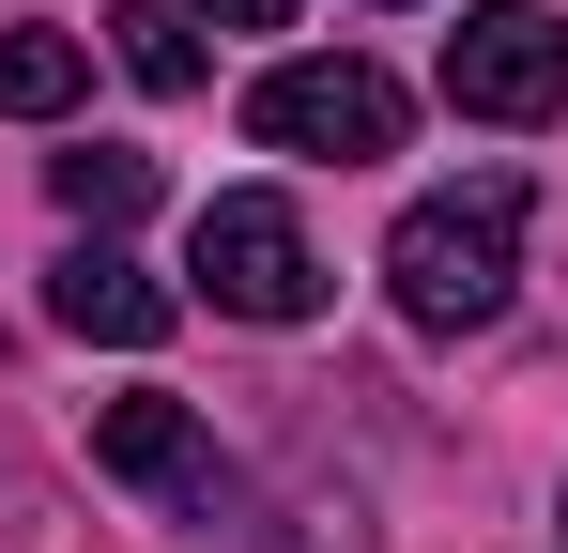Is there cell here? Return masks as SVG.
<instances>
[{
  "instance_id": "obj_1",
  "label": "cell",
  "mask_w": 568,
  "mask_h": 553,
  "mask_svg": "<svg viewBox=\"0 0 568 553\" xmlns=\"http://www.w3.org/2000/svg\"><path fill=\"white\" fill-rule=\"evenodd\" d=\"M523 276V170H476V184H430L399 231H384V292L430 323V339H476Z\"/></svg>"
},
{
  "instance_id": "obj_2",
  "label": "cell",
  "mask_w": 568,
  "mask_h": 553,
  "mask_svg": "<svg viewBox=\"0 0 568 553\" xmlns=\"http://www.w3.org/2000/svg\"><path fill=\"white\" fill-rule=\"evenodd\" d=\"M185 276L231 308V323H307V308H323V247H307V215H292L277 184H231V200H200Z\"/></svg>"
},
{
  "instance_id": "obj_3",
  "label": "cell",
  "mask_w": 568,
  "mask_h": 553,
  "mask_svg": "<svg viewBox=\"0 0 568 553\" xmlns=\"http://www.w3.org/2000/svg\"><path fill=\"white\" fill-rule=\"evenodd\" d=\"M399 78L384 62H277V78L246 92V139L262 154H307V170H369V154H399Z\"/></svg>"
},
{
  "instance_id": "obj_4",
  "label": "cell",
  "mask_w": 568,
  "mask_h": 553,
  "mask_svg": "<svg viewBox=\"0 0 568 553\" xmlns=\"http://www.w3.org/2000/svg\"><path fill=\"white\" fill-rule=\"evenodd\" d=\"M446 108L462 123H554L568 108V16L554 0H476L446 31Z\"/></svg>"
},
{
  "instance_id": "obj_5",
  "label": "cell",
  "mask_w": 568,
  "mask_h": 553,
  "mask_svg": "<svg viewBox=\"0 0 568 553\" xmlns=\"http://www.w3.org/2000/svg\"><path fill=\"white\" fill-rule=\"evenodd\" d=\"M47 323H62V339H108V354H154V339L185 323V292L139 276V262L93 231V247H62V276H47Z\"/></svg>"
},
{
  "instance_id": "obj_6",
  "label": "cell",
  "mask_w": 568,
  "mask_h": 553,
  "mask_svg": "<svg viewBox=\"0 0 568 553\" xmlns=\"http://www.w3.org/2000/svg\"><path fill=\"white\" fill-rule=\"evenodd\" d=\"M93 461L139 476V492H170V507H215L231 492V461H215V431H200L185 400H93Z\"/></svg>"
},
{
  "instance_id": "obj_7",
  "label": "cell",
  "mask_w": 568,
  "mask_h": 553,
  "mask_svg": "<svg viewBox=\"0 0 568 553\" xmlns=\"http://www.w3.org/2000/svg\"><path fill=\"white\" fill-rule=\"evenodd\" d=\"M108 62H123L139 92H200V78H215V47H200V0H123V16H108Z\"/></svg>"
},
{
  "instance_id": "obj_8",
  "label": "cell",
  "mask_w": 568,
  "mask_h": 553,
  "mask_svg": "<svg viewBox=\"0 0 568 553\" xmlns=\"http://www.w3.org/2000/svg\"><path fill=\"white\" fill-rule=\"evenodd\" d=\"M93 92V31H0V123H47Z\"/></svg>"
},
{
  "instance_id": "obj_9",
  "label": "cell",
  "mask_w": 568,
  "mask_h": 553,
  "mask_svg": "<svg viewBox=\"0 0 568 553\" xmlns=\"http://www.w3.org/2000/svg\"><path fill=\"white\" fill-rule=\"evenodd\" d=\"M47 184H62V215H78V231H123V215L154 200V154H123V139H78Z\"/></svg>"
},
{
  "instance_id": "obj_10",
  "label": "cell",
  "mask_w": 568,
  "mask_h": 553,
  "mask_svg": "<svg viewBox=\"0 0 568 553\" xmlns=\"http://www.w3.org/2000/svg\"><path fill=\"white\" fill-rule=\"evenodd\" d=\"M200 16H215V31H277L292 0H200Z\"/></svg>"
}]
</instances>
